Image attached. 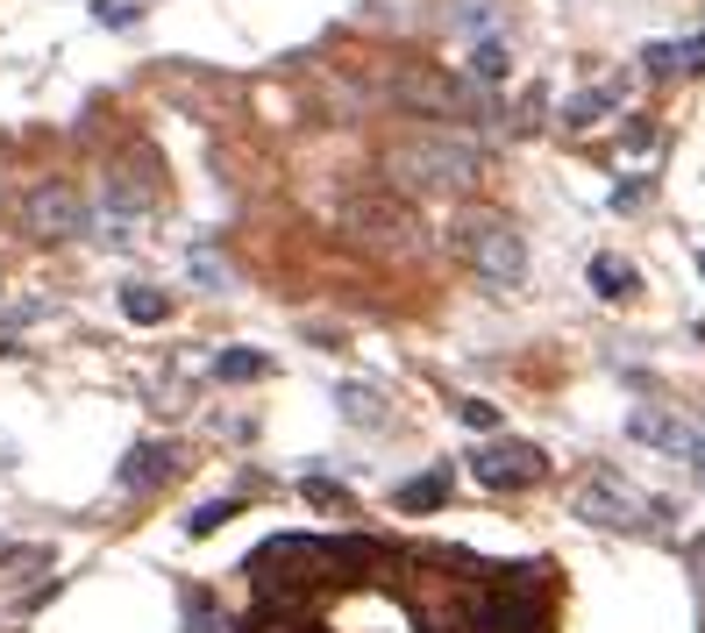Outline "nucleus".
<instances>
[{"label":"nucleus","instance_id":"obj_18","mask_svg":"<svg viewBox=\"0 0 705 633\" xmlns=\"http://www.w3.org/2000/svg\"><path fill=\"white\" fill-rule=\"evenodd\" d=\"M221 626H229V620H221L200 591H186V633H221Z\"/></svg>","mask_w":705,"mask_h":633},{"label":"nucleus","instance_id":"obj_7","mask_svg":"<svg viewBox=\"0 0 705 633\" xmlns=\"http://www.w3.org/2000/svg\"><path fill=\"white\" fill-rule=\"evenodd\" d=\"M627 434L649 442V448H663V456H692V442H698V427H684V420L663 413V406H635V413H627Z\"/></svg>","mask_w":705,"mask_h":633},{"label":"nucleus","instance_id":"obj_11","mask_svg":"<svg viewBox=\"0 0 705 633\" xmlns=\"http://www.w3.org/2000/svg\"><path fill=\"white\" fill-rule=\"evenodd\" d=\"M399 512H434V506H449V470H428V477H414V485H399Z\"/></svg>","mask_w":705,"mask_h":633},{"label":"nucleus","instance_id":"obj_4","mask_svg":"<svg viewBox=\"0 0 705 633\" xmlns=\"http://www.w3.org/2000/svg\"><path fill=\"white\" fill-rule=\"evenodd\" d=\"M393 171L421 192H456L477 178V149L456 143V135H414V143L393 149Z\"/></svg>","mask_w":705,"mask_h":633},{"label":"nucleus","instance_id":"obj_17","mask_svg":"<svg viewBox=\"0 0 705 633\" xmlns=\"http://www.w3.org/2000/svg\"><path fill=\"white\" fill-rule=\"evenodd\" d=\"M471 71H477V79H506V71H514V57H506V43H477V51H471Z\"/></svg>","mask_w":705,"mask_h":633},{"label":"nucleus","instance_id":"obj_12","mask_svg":"<svg viewBox=\"0 0 705 633\" xmlns=\"http://www.w3.org/2000/svg\"><path fill=\"white\" fill-rule=\"evenodd\" d=\"M214 378H229V385L272 378V356H264V349H221V356H214Z\"/></svg>","mask_w":705,"mask_h":633},{"label":"nucleus","instance_id":"obj_8","mask_svg":"<svg viewBox=\"0 0 705 633\" xmlns=\"http://www.w3.org/2000/svg\"><path fill=\"white\" fill-rule=\"evenodd\" d=\"M172 470H178V448L172 442H136V448H129V463L114 470V485H122V491H150V485H164Z\"/></svg>","mask_w":705,"mask_h":633},{"label":"nucleus","instance_id":"obj_25","mask_svg":"<svg viewBox=\"0 0 705 633\" xmlns=\"http://www.w3.org/2000/svg\"><path fill=\"white\" fill-rule=\"evenodd\" d=\"M0 463H14V448H8V442H0Z\"/></svg>","mask_w":705,"mask_h":633},{"label":"nucleus","instance_id":"obj_22","mask_svg":"<svg viewBox=\"0 0 705 633\" xmlns=\"http://www.w3.org/2000/svg\"><path fill=\"white\" fill-rule=\"evenodd\" d=\"M678 65H684V71H705V36H692V43H678Z\"/></svg>","mask_w":705,"mask_h":633},{"label":"nucleus","instance_id":"obj_21","mask_svg":"<svg viewBox=\"0 0 705 633\" xmlns=\"http://www.w3.org/2000/svg\"><path fill=\"white\" fill-rule=\"evenodd\" d=\"M456 413H463V427H499V413H492V406H485V399H463V406H456Z\"/></svg>","mask_w":705,"mask_h":633},{"label":"nucleus","instance_id":"obj_20","mask_svg":"<svg viewBox=\"0 0 705 633\" xmlns=\"http://www.w3.org/2000/svg\"><path fill=\"white\" fill-rule=\"evenodd\" d=\"M641 71H649V79H670V71H678V43H649V51H641Z\"/></svg>","mask_w":705,"mask_h":633},{"label":"nucleus","instance_id":"obj_23","mask_svg":"<svg viewBox=\"0 0 705 633\" xmlns=\"http://www.w3.org/2000/svg\"><path fill=\"white\" fill-rule=\"evenodd\" d=\"M456 22H463V29H492V8H485V0H477V8L463 0V8H456Z\"/></svg>","mask_w":705,"mask_h":633},{"label":"nucleus","instance_id":"obj_15","mask_svg":"<svg viewBox=\"0 0 705 633\" xmlns=\"http://www.w3.org/2000/svg\"><path fill=\"white\" fill-rule=\"evenodd\" d=\"M335 399H342V420H364V427H378V420H385V406H378V391H371V385H342Z\"/></svg>","mask_w":705,"mask_h":633},{"label":"nucleus","instance_id":"obj_6","mask_svg":"<svg viewBox=\"0 0 705 633\" xmlns=\"http://www.w3.org/2000/svg\"><path fill=\"white\" fill-rule=\"evenodd\" d=\"M542 470H549L542 448H528V442H485V448L471 456V477H477L485 491H528Z\"/></svg>","mask_w":705,"mask_h":633},{"label":"nucleus","instance_id":"obj_1","mask_svg":"<svg viewBox=\"0 0 705 633\" xmlns=\"http://www.w3.org/2000/svg\"><path fill=\"white\" fill-rule=\"evenodd\" d=\"M577 520L606 526V534H670V526H678V506L635 491L627 477H613V470H592L577 485Z\"/></svg>","mask_w":705,"mask_h":633},{"label":"nucleus","instance_id":"obj_16","mask_svg":"<svg viewBox=\"0 0 705 633\" xmlns=\"http://www.w3.org/2000/svg\"><path fill=\"white\" fill-rule=\"evenodd\" d=\"M235 512H243V499H207L200 512H186V534H214V526H229Z\"/></svg>","mask_w":705,"mask_h":633},{"label":"nucleus","instance_id":"obj_5","mask_svg":"<svg viewBox=\"0 0 705 633\" xmlns=\"http://www.w3.org/2000/svg\"><path fill=\"white\" fill-rule=\"evenodd\" d=\"M463 256L477 264V278L485 285H520L528 278V243H520V229L514 221H499V214H477V221H463Z\"/></svg>","mask_w":705,"mask_h":633},{"label":"nucleus","instance_id":"obj_24","mask_svg":"<svg viewBox=\"0 0 705 633\" xmlns=\"http://www.w3.org/2000/svg\"><path fill=\"white\" fill-rule=\"evenodd\" d=\"M692 463H698V477H705V434H698V442H692Z\"/></svg>","mask_w":705,"mask_h":633},{"label":"nucleus","instance_id":"obj_19","mask_svg":"<svg viewBox=\"0 0 705 633\" xmlns=\"http://www.w3.org/2000/svg\"><path fill=\"white\" fill-rule=\"evenodd\" d=\"M143 14V0H93V22H108V29H129Z\"/></svg>","mask_w":705,"mask_h":633},{"label":"nucleus","instance_id":"obj_10","mask_svg":"<svg viewBox=\"0 0 705 633\" xmlns=\"http://www.w3.org/2000/svg\"><path fill=\"white\" fill-rule=\"evenodd\" d=\"M592 292L613 299V307L635 299V264H627V256H592Z\"/></svg>","mask_w":705,"mask_h":633},{"label":"nucleus","instance_id":"obj_2","mask_svg":"<svg viewBox=\"0 0 705 633\" xmlns=\"http://www.w3.org/2000/svg\"><path fill=\"white\" fill-rule=\"evenodd\" d=\"M350 555H364L356 541H313V534H272L257 555H250V584H257L264 598H285V591H299V584H313L328 563H350Z\"/></svg>","mask_w":705,"mask_h":633},{"label":"nucleus","instance_id":"obj_9","mask_svg":"<svg viewBox=\"0 0 705 633\" xmlns=\"http://www.w3.org/2000/svg\"><path fill=\"white\" fill-rule=\"evenodd\" d=\"M79 221H86L79 192H65V186H43V192H29V229H36V235H71Z\"/></svg>","mask_w":705,"mask_h":633},{"label":"nucleus","instance_id":"obj_13","mask_svg":"<svg viewBox=\"0 0 705 633\" xmlns=\"http://www.w3.org/2000/svg\"><path fill=\"white\" fill-rule=\"evenodd\" d=\"M613 100H620V86H592V93H577V100L563 108V122H570V129H592V122H606Z\"/></svg>","mask_w":705,"mask_h":633},{"label":"nucleus","instance_id":"obj_14","mask_svg":"<svg viewBox=\"0 0 705 633\" xmlns=\"http://www.w3.org/2000/svg\"><path fill=\"white\" fill-rule=\"evenodd\" d=\"M122 313H129V321H143V327H157L164 313H172V299L150 292V285H122Z\"/></svg>","mask_w":705,"mask_h":633},{"label":"nucleus","instance_id":"obj_3","mask_svg":"<svg viewBox=\"0 0 705 633\" xmlns=\"http://www.w3.org/2000/svg\"><path fill=\"white\" fill-rule=\"evenodd\" d=\"M535 569L542 563H506L492 591L471 598V633H549V606L535 598Z\"/></svg>","mask_w":705,"mask_h":633},{"label":"nucleus","instance_id":"obj_26","mask_svg":"<svg viewBox=\"0 0 705 633\" xmlns=\"http://www.w3.org/2000/svg\"><path fill=\"white\" fill-rule=\"evenodd\" d=\"M698 342H705V321H698Z\"/></svg>","mask_w":705,"mask_h":633}]
</instances>
